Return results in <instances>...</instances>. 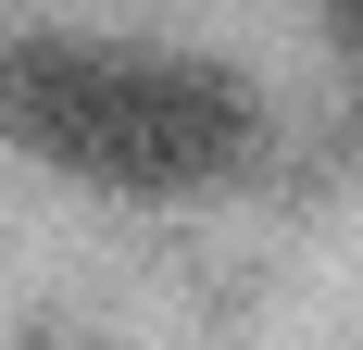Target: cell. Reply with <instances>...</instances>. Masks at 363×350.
<instances>
[{"mask_svg":"<svg viewBox=\"0 0 363 350\" xmlns=\"http://www.w3.org/2000/svg\"><path fill=\"white\" fill-rule=\"evenodd\" d=\"M351 101H363V63H351Z\"/></svg>","mask_w":363,"mask_h":350,"instance_id":"2","label":"cell"},{"mask_svg":"<svg viewBox=\"0 0 363 350\" xmlns=\"http://www.w3.org/2000/svg\"><path fill=\"white\" fill-rule=\"evenodd\" d=\"M0 138L50 175L125 188V201H201L251 163L263 113L225 63L176 50H88V38H13L0 50Z\"/></svg>","mask_w":363,"mask_h":350,"instance_id":"1","label":"cell"}]
</instances>
